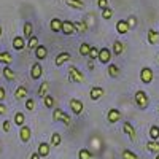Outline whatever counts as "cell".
I'll list each match as a JSON object with an SVG mask.
<instances>
[{
    "mask_svg": "<svg viewBox=\"0 0 159 159\" xmlns=\"http://www.w3.org/2000/svg\"><path fill=\"white\" fill-rule=\"evenodd\" d=\"M69 78L73 83H84V75L80 72L75 65H70L69 67Z\"/></svg>",
    "mask_w": 159,
    "mask_h": 159,
    "instance_id": "cell-1",
    "label": "cell"
},
{
    "mask_svg": "<svg viewBox=\"0 0 159 159\" xmlns=\"http://www.w3.org/2000/svg\"><path fill=\"white\" fill-rule=\"evenodd\" d=\"M135 103H137V107L140 110H145L148 107V97H147V94H145L143 91H137L135 92Z\"/></svg>",
    "mask_w": 159,
    "mask_h": 159,
    "instance_id": "cell-2",
    "label": "cell"
},
{
    "mask_svg": "<svg viewBox=\"0 0 159 159\" xmlns=\"http://www.w3.org/2000/svg\"><path fill=\"white\" fill-rule=\"evenodd\" d=\"M153 76H154V73H153V70L150 67H143L140 70V80H142V83H145V84L151 83L153 81Z\"/></svg>",
    "mask_w": 159,
    "mask_h": 159,
    "instance_id": "cell-3",
    "label": "cell"
},
{
    "mask_svg": "<svg viewBox=\"0 0 159 159\" xmlns=\"http://www.w3.org/2000/svg\"><path fill=\"white\" fill-rule=\"evenodd\" d=\"M111 54H113V52H111L108 48H102V49H99L97 59L100 61V64H108L110 59H111Z\"/></svg>",
    "mask_w": 159,
    "mask_h": 159,
    "instance_id": "cell-4",
    "label": "cell"
},
{
    "mask_svg": "<svg viewBox=\"0 0 159 159\" xmlns=\"http://www.w3.org/2000/svg\"><path fill=\"white\" fill-rule=\"evenodd\" d=\"M123 130H124V134L129 137V140L130 142H135V139H137V134H135V129H134V126H132L130 123H124L123 124Z\"/></svg>",
    "mask_w": 159,
    "mask_h": 159,
    "instance_id": "cell-5",
    "label": "cell"
},
{
    "mask_svg": "<svg viewBox=\"0 0 159 159\" xmlns=\"http://www.w3.org/2000/svg\"><path fill=\"white\" fill-rule=\"evenodd\" d=\"M70 110L73 115H81L83 113V102L81 100H78V99H72L70 100Z\"/></svg>",
    "mask_w": 159,
    "mask_h": 159,
    "instance_id": "cell-6",
    "label": "cell"
},
{
    "mask_svg": "<svg viewBox=\"0 0 159 159\" xmlns=\"http://www.w3.org/2000/svg\"><path fill=\"white\" fill-rule=\"evenodd\" d=\"M30 137H32L30 127H29V126H21V129H19V139H21V142L27 143V142L30 140Z\"/></svg>",
    "mask_w": 159,
    "mask_h": 159,
    "instance_id": "cell-7",
    "label": "cell"
},
{
    "mask_svg": "<svg viewBox=\"0 0 159 159\" xmlns=\"http://www.w3.org/2000/svg\"><path fill=\"white\" fill-rule=\"evenodd\" d=\"M103 94H105V91H103V88H100V86H94V88H91V91H89L91 100H99Z\"/></svg>",
    "mask_w": 159,
    "mask_h": 159,
    "instance_id": "cell-8",
    "label": "cell"
},
{
    "mask_svg": "<svg viewBox=\"0 0 159 159\" xmlns=\"http://www.w3.org/2000/svg\"><path fill=\"white\" fill-rule=\"evenodd\" d=\"M107 119H108V123H111V124L118 123L119 119H121V111H119V110H116V108H111V110H108V113H107Z\"/></svg>",
    "mask_w": 159,
    "mask_h": 159,
    "instance_id": "cell-9",
    "label": "cell"
},
{
    "mask_svg": "<svg viewBox=\"0 0 159 159\" xmlns=\"http://www.w3.org/2000/svg\"><path fill=\"white\" fill-rule=\"evenodd\" d=\"M49 151H51V145L49 143H46V142H42L38 145V154H40V157H46L48 154H49Z\"/></svg>",
    "mask_w": 159,
    "mask_h": 159,
    "instance_id": "cell-10",
    "label": "cell"
},
{
    "mask_svg": "<svg viewBox=\"0 0 159 159\" xmlns=\"http://www.w3.org/2000/svg\"><path fill=\"white\" fill-rule=\"evenodd\" d=\"M42 73H43V69H42V65H40V62L37 61L34 65H32V70H30V76L34 78V80H38L40 76H42Z\"/></svg>",
    "mask_w": 159,
    "mask_h": 159,
    "instance_id": "cell-11",
    "label": "cell"
},
{
    "mask_svg": "<svg viewBox=\"0 0 159 159\" xmlns=\"http://www.w3.org/2000/svg\"><path fill=\"white\" fill-rule=\"evenodd\" d=\"M61 32H64V35H72V34L75 32V29H73V22H70V21H62Z\"/></svg>",
    "mask_w": 159,
    "mask_h": 159,
    "instance_id": "cell-12",
    "label": "cell"
},
{
    "mask_svg": "<svg viewBox=\"0 0 159 159\" xmlns=\"http://www.w3.org/2000/svg\"><path fill=\"white\" fill-rule=\"evenodd\" d=\"M46 56H48L46 48L43 45H38L35 48V57H37V61H43V59H46Z\"/></svg>",
    "mask_w": 159,
    "mask_h": 159,
    "instance_id": "cell-13",
    "label": "cell"
},
{
    "mask_svg": "<svg viewBox=\"0 0 159 159\" xmlns=\"http://www.w3.org/2000/svg\"><path fill=\"white\" fill-rule=\"evenodd\" d=\"M65 5L73 8V10H84V3L81 2V0H64Z\"/></svg>",
    "mask_w": 159,
    "mask_h": 159,
    "instance_id": "cell-14",
    "label": "cell"
},
{
    "mask_svg": "<svg viewBox=\"0 0 159 159\" xmlns=\"http://www.w3.org/2000/svg\"><path fill=\"white\" fill-rule=\"evenodd\" d=\"M67 61H70V54H69V52H59L56 61H54V64L57 65V67H61V65H64Z\"/></svg>",
    "mask_w": 159,
    "mask_h": 159,
    "instance_id": "cell-15",
    "label": "cell"
},
{
    "mask_svg": "<svg viewBox=\"0 0 159 159\" xmlns=\"http://www.w3.org/2000/svg\"><path fill=\"white\" fill-rule=\"evenodd\" d=\"M116 30H118V34L124 35V34H127V32H129L130 29H129L127 22H126L124 19H121V21H118V22H116Z\"/></svg>",
    "mask_w": 159,
    "mask_h": 159,
    "instance_id": "cell-16",
    "label": "cell"
},
{
    "mask_svg": "<svg viewBox=\"0 0 159 159\" xmlns=\"http://www.w3.org/2000/svg\"><path fill=\"white\" fill-rule=\"evenodd\" d=\"M49 81H43L42 84H40V88H38V91H37V94H38V97H45L46 94H48V91H49Z\"/></svg>",
    "mask_w": 159,
    "mask_h": 159,
    "instance_id": "cell-17",
    "label": "cell"
},
{
    "mask_svg": "<svg viewBox=\"0 0 159 159\" xmlns=\"http://www.w3.org/2000/svg\"><path fill=\"white\" fill-rule=\"evenodd\" d=\"M25 46V38L24 37H15L13 38V48L15 49H22Z\"/></svg>",
    "mask_w": 159,
    "mask_h": 159,
    "instance_id": "cell-18",
    "label": "cell"
},
{
    "mask_svg": "<svg viewBox=\"0 0 159 159\" xmlns=\"http://www.w3.org/2000/svg\"><path fill=\"white\" fill-rule=\"evenodd\" d=\"M27 88L25 86H19L16 91H15V97L18 99V100H22V99H25V96H27Z\"/></svg>",
    "mask_w": 159,
    "mask_h": 159,
    "instance_id": "cell-19",
    "label": "cell"
},
{
    "mask_svg": "<svg viewBox=\"0 0 159 159\" xmlns=\"http://www.w3.org/2000/svg\"><path fill=\"white\" fill-rule=\"evenodd\" d=\"M147 150H148L150 153L157 154V153H159V142H156V140H150V142L147 143Z\"/></svg>",
    "mask_w": 159,
    "mask_h": 159,
    "instance_id": "cell-20",
    "label": "cell"
},
{
    "mask_svg": "<svg viewBox=\"0 0 159 159\" xmlns=\"http://www.w3.org/2000/svg\"><path fill=\"white\" fill-rule=\"evenodd\" d=\"M73 29H75L76 34H84L88 30V25L81 21H76V22H73Z\"/></svg>",
    "mask_w": 159,
    "mask_h": 159,
    "instance_id": "cell-21",
    "label": "cell"
},
{
    "mask_svg": "<svg viewBox=\"0 0 159 159\" xmlns=\"http://www.w3.org/2000/svg\"><path fill=\"white\" fill-rule=\"evenodd\" d=\"M113 52L116 56H121L123 52H124V45L119 42V40H116V42L113 43Z\"/></svg>",
    "mask_w": 159,
    "mask_h": 159,
    "instance_id": "cell-22",
    "label": "cell"
},
{
    "mask_svg": "<svg viewBox=\"0 0 159 159\" xmlns=\"http://www.w3.org/2000/svg\"><path fill=\"white\" fill-rule=\"evenodd\" d=\"M61 25H62V21L57 19V18L51 19V22H49V27H51L52 32H61Z\"/></svg>",
    "mask_w": 159,
    "mask_h": 159,
    "instance_id": "cell-23",
    "label": "cell"
},
{
    "mask_svg": "<svg viewBox=\"0 0 159 159\" xmlns=\"http://www.w3.org/2000/svg\"><path fill=\"white\" fill-rule=\"evenodd\" d=\"M148 42H150L151 45H156V43L159 42V34H157L156 30H153V29L148 30Z\"/></svg>",
    "mask_w": 159,
    "mask_h": 159,
    "instance_id": "cell-24",
    "label": "cell"
},
{
    "mask_svg": "<svg viewBox=\"0 0 159 159\" xmlns=\"http://www.w3.org/2000/svg\"><path fill=\"white\" fill-rule=\"evenodd\" d=\"M0 62H3V64H11L13 62V56L10 54V52H5V51H0Z\"/></svg>",
    "mask_w": 159,
    "mask_h": 159,
    "instance_id": "cell-25",
    "label": "cell"
},
{
    "mask_svg": "<svg viewBox=\"0 0 159 159\" xmlns=\"http://www.w3.org/2000/svg\"><path fill=\"white\" fill-rule=\"evenodd\" d=\"M13 121H15V124L16 126H24V123H25V116H24V113H21V111H18L16 115H15V119H13Z\"/></svg>",
    "mask_w": 159,
    "mask_h": 159,
    "instance_id": "cell-26",
    "label": "cell"
},
{
    "mask_svg": "<svg viewBox=\"0 0 159 159\" xmlns=\"http://www.w3.org/2000/svg\"><path fill=\"white\" fill-rule=\"evenodd\" d=\"M3 76H5L7 80H10V81H13V80L16 78V73L13 72V70L8 67V65H5V67H3Z\"/></svg>",
    "mask_w": 159,
    "mask_h": 159,
    "instance_id": "cell-27",
    "label": "cell"
},
{
    "mask_svg": "<svg viewBox=\"0 0 159 159\" xmlns=\"http://www.w3.org/2000/svg\"><path fill=\"white\" fill-rule=\"evenodd\" d=\"M61 142H62V137H61V134H57V132H54V134L51 135V147H59L61 145Z\"/></svg>",
    "mask_w": 159,
    "mask_h": 159,
    "instance_id": "cell-28",
    "label": "cell"
},
{
    "mask_svg": "<svg viewBox=\"0 0 159 159\" xmlns=\"http://www.w3.org/2000/svg\"><path fill=\"white\" fill-rule=\"evenodd\" d=\"M78 159H92V154L88 148H81L78 153Z\"/></svg>",
    "mask_w": 159,
    "mask_h": 159,
    "instance_id": "cell-29",
    "label": "cell"
},
{
    "mask_svg": "<svg viewBox=\"0 0 159 159\" xmlns=\"http://www.w3.org/2000/svg\"><path fill=\"white\" fill-rule=\"evenodd\" d=\"M108 75H110L111 78H118V75H119V69H118V65H115V64L108 65Z\"/></svg>",
    "mask_w": 159,
    "mask_h": 159,
    "instance_id": "cell-30",
    "label": "cell"
},
{
    "mask_svg": "<svg viewBox=\"0 0 159 159\" xmlns=\"http://www.w3.org/2000/svg\"><path fill=\"white\" fill-rule=\"evenodd\" d=\"M150 139L151 140H157L159 139V127L157 126H151L150 127Z\"/></svg>",
    "mask_w": 159,
    "mask_h": 159,
    "instance_id": "cell-31",
    "label": "cell"
},
{
    "mask_svg": "<svg viewBox=\"0 0 159 159\" xmlns=\"http://www.w3.org/2000/svg\"><path fill=\"white\" fill-rule=\"evenodd\" d=\"M32 30H34L32 24H30V22H25V24H24V29H22V32H24V37H25V38H29V37L32 35Z\"/></svg>",
    "mask_w": 159,
    "mask_h": 159,
    "instance_id": "cell-32",
    "label": "cell"
},
{
    "mask_svg": "<svg viewBox=\"0 0 159 159\" xmlns=\"http://www.w3.org/2000/svg\"><path fill=\"white\" fill-rule=\"evenodd\" d=\"M43 102H45V107L46 108H52V107H54V97H51L48 94L43 97Z\"/></svg>",
    "mask_w": 159,
    "mask_h": 159,
    "instance_id": "cell-33",
    "label": "cell"
},
{
    "mask_svg": "<svg viewBox=\"0 0 159 159\" xmlns=\"http://www.w3.org/2000/svg\"><path fill=\"white\" fill-rule=\"evenodd\" d=\"M27 46H29V49H35V48L38 46V37L30 35V37H29V43H27Z\"/></svg>",
    "mask_w": 159,
    "mask_h": 159,
    "instance_id": "cell-34",
    "label": "cell"
},
{
    "mask_svg": "<svg viewBox=\"0 0 159 159\" xmlns=\"http://www.w3.org/2000/svg\"><path fill=\"white\" fill-rule=\"evenodd\" d=\"M123 159H139V156L130 150H124L123 151Z\"/></svg>",
    "mask_w": 159,
    "mask_h": 159,
    "instance_id": "cell-35",
    "label": "cell"
},
{
    "mask_svg": "<svg viewBox=\"0 0 159 159\" xmlns=\"http://www.w3.org/2000/svg\"><path fill=\"white\" fill-rule=\"evenodd\" d=\"M111 16H113V10H111V8L107 7V8L102 10V18H103V19L108 21V19H111Z\"/></svg>",
    "mask_w": 159,
    "mask_h": 159,
    "instance_id": "cell-36",
    "label": "cell"
},
{
    "mask_svg": "<svg viewBox=\"0 0 159 159\" xmlns=\"http://www.w3.org/2000/svg\"><path fill=\"white\" fill-rule=\"evenodd\" d=\"M89 43H81V46H80V54L81 56H88L89 54Z\"/></svg>",
    "mask_w": 159,
    "mask_h": 159,
    "instance_id": "cell-37",
    "label": "cell"
},
{
    "mask_svg": "<svg viewBox=\"0 0 159 159\" xmlns=\"http://www.w3.org/2000/svg\"><path fill=\"white\" fill-rule=\"evenodd\" d=\"M89 59H92V61H94V59H97V56H99V49L96 48V46H91L89 48Z\"/></svg>",
    "mask_w": 159,
    "mask_h": 159,
    "instance_id": "cell-38",
    "label": "cell"
},
{
    "mask_svg": "<svg viewBox=\"0 0 159 159\" xmlns=\"http://www.w3.org/2000/svg\"><path fill=\"white\" fill-rule=\"evenodd\" d=\"M62 115H64V110H61V108H54V111H52V119H54V121H61Z\"/></svg>",
    "mask_w": 159,
    "mask_h": 159,
    "instance_id": "cell-39",
    "label": "cell"
},
{
    "mask_svg": "<svg viewBox=\"0 0 159 159\" xmlns=\"http://www.w3.org/2000/svg\"><path fill=\"white\" fill-rule=\"evenodd\" d=\"M25 108H27L29 111H32L35 108V100L34 99H27V100H25Z\"/></svg>",
    "mask_w": 159,
    "mask_h": 159,
    "instance_id": "cell-40",
    "label": "cell"
},
{
    "mask_svg": "<svg viewBox=\"0 0 159 159\" xmlns=\"http://www.w3.org/2000/svg\"><path fill=\"white\" fill-rule=\"evenodd\" d=\"M61 121L65 124V126H70V123H72V119H70V116L67 115V113H65L64 111V115H62V118H61Z\"/></svg>",
    "mask_w": 159,
    "mask_h": 159,
    "instance_id": "cell-41",
    "label": "cell"
},
{
    "mask_svg": "<svg viewBox=\"0 0 159 159\" xmlns=\"http://www.w3.org/2000/svg\"><path fill=\"white\" fill-rule=\"evenodd\" d=\"M127 25H129V29H134L135 27V24H137V19L134 18V16H130V18H127Z\"/></svg>",
    "mask_w": 159,
    "mask_h": 159,
    "instance_id": "cell-42",
    "label": "cell"
},
{
    "mask_svg": "<svg viewBox=\"0 0 159 159\" xmlns=\"http://www.w3.org/2000/svg\"><path fill=\"white\" fill-rule=\"evenodd\" d=\"M97 5H99L100 10H103V8L108 7V0H97Z\"/></svg>",
    "mask_w": 159,
    "mask_h": 159,
    "instance_id": "cell-43",
    "label": "cell"
},
{
    "mask_svg": "<svg viewBox=\"0 0 159 159\" xmlns=\"http://www.w3.org/2000/svg\"><path fill=\"white\" fill-rule=\"evenodd\" d=\"M2 129H3L5 132H10V130H11V123L8 121V119H7V121H3V124H2Z\"/></svg>",
    "mask_w": 159,
    "mask_h": 159,
    "instance_id": "cell-44",
    "label": "cell"
},
{
    "mask_svg": "<svg viewBox=\"0 0 159 159\" xmlns=\"http://www.w3.org/2000/svg\"><path fill=\"white\" fill-rule=\"evenodd\" d=\"M5 97H7L5 88H2V86H0V102H2V100H5Z\"/></svg>",
    "mask_w": 159,
    "mask_h": 159,
    "instance_id": "cell-45",
    "label": "cell"
},
{
    "mask_svg": "<svg viewBox=\"0 0 159 159\" xmlns=\"http://www.w3.org/2000/svg\"><path fill=\"white\" fill-rule=\"evenodd\" d=\"M8 110H7V107H5V105L3 103H0V115H5Z\"/></svg>",
    "mask_w": 159,
    "mask_h": 159,
    "instance_id": "cell-46",
    "label": "cell"
},
{
    "mask_svg": "<svg viewBox=\"0 0 159 159\" xmlns=\"http://www.w3.org/2000/svg\"><path fill=\"white\" fill-rule=\"evenodd\" d=\"M88 67H89V70H94V62H92V59L88 61Z\"/></svg>",
    "mask_w": 159,
    "mask_h": 159,
    "instance_id": "cell-47",
    "label": "cell"
},
{
    "mask_svg": "<svg viewBox=\"0 0 159 159\" xmlns=\"http://www.w3.org/2000/svg\"><path fill=\"white\" fill-rule=\"evenodd\" d=\"M30 159H42V157H40L38 153H32V154H30Z\"/></svg>",
    "mask_w": 159,
    "mask_h": 159,
    "instance_id": "cell-48",
    "label": "cell"
},
{
    "mask_svg": "<svg viewBox=\"0 0 159 159\" xmlns=\"http://www.w3.org/2000/svg\"><path fill=\"white\" fill-rule=\"evenodd\" d=\"M0 37H2V25H0Z\"/></svg>",
    "mask_w": 159,
    "mask_h": 159,
    "instance_id": "cell-49",
    "label": "cell"
},
{
    "mask_svg": "<svg viewBox=\"0 0 159 159\" xmlns=\"http://www.w3.org/2000/svg\"><path fill=\"white\" fill-rule=\"evenodd\" d=\"M156 159H159V153H157V154H156Z\"/></svg>",
    "mask_w": 159,
    "mask_h": 159,
    "instance_id": "cell-50",
    "label": "cell"
},
{
    "mask_svg": "<svg viewBox=\"0 0 159 159\" xmlns=\"http://www.w3.org/2000/svg\"><path fill=\"white\" fill-rule=\"evenodd\" d=\"M157 110H159V107H157Z\"/></svg>",
    "mask_w": 159,
    "mask_h": 159,
    "instance_id": "cell-51",
    "label": "cell"
}]
</instances>
